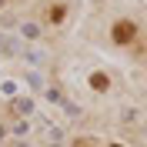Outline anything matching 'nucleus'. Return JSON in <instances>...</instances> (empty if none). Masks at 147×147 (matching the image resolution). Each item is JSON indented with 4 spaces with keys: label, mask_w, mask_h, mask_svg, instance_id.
I'll use <instances>...</instances> for the list:
<instances>
[{
    "label": "nucleus",
    "mask_w": 147,
    "mask_h": 147,
    "mask_svg": "<svg viewBox=\"0 0 147 147\" xmlns=\"http://www.w3.org/2000/svg\"><path fill=\"white\" fill-rule=\"evenodd\" d=\"M130 37H134V24H130V20H120V24H114V40H117V44H127Z\"/></svg>",
    "instance_id": "obj_1"
},
{
    "label": "nucleus",
    "mask_w": 147,
    "mask_h": 147,
    "mask_svg": "<svg viewBox=\"0 0 147 147\" xmlns=\"http://www.w3.org/2000/svg\"><path fill=\"white\" fill-rule=\"evenodd\" d=\"M90 87H94V90H107V77H104V74H94V77H90Z\"/></svg>",
    "instance_id": "obj_2"
}]
</instances>
